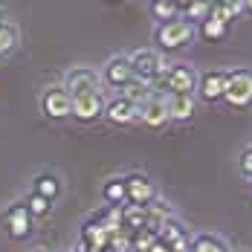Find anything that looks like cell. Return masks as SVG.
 <instances>
[{
  "instance_id": "35",
  "label": "cell",
  "mask_w": 252,
  "mask_h": 252,
  "mask_svg": "<svg viewBox=\"0 0 252 252\" xmlns=\"http://www.w3.org/2000/svg\"><path fill=\"white\" fill-rule=\"evenodd\" d=\"M151 3H154V0H151Z\"/></svg>"
},
{
  "instance_id": "23",
  "label": "cell",
  "mask_w": 252,
  "mask_h": 252,
  "mask_svg": "<svg viewBox=\"0 0 252 252\" xmlns=\"http://www.w3.org/2000/svg\"><path fill=\"white\" fill-rule=\"evenodd\" d=\"M151 90H154L151 84H145V81H136V78H133V81L127 84L125 90L119 93V96H125V99L130 101V104H136V107H139L142 101L148 99V93H151Z\"/></svg>"
},
{
  "instance_id": "17",
  "label": "cell",
  "mask_w": 252,
  "mask_h": 252,
  "mask_svg": "<svg viewBox=\"0 0 252 252\" xmlns=\"http://www.w3.org/2000/svg\"><path fill=\"white\" fill-rule=\"evenodd\" d=\"M154 235H157V241H159V244L171 247V244H177V241H183L189 232H186V226H183L177 218H168V220H162L159 226L154 229Z\"/></svg>"
},
{
  "instance_id": "27",
  "label": "cell",
  "mask_w": 252,
  "mask_h": 252,
  "mask_svg": "<svg viewBox=\"0 0 252 252\" xmlns=\"http://www.w3.org/2000/svg\"><path fill=\"white\" fill-rule=\"evenodd\" d=\"M238 171L247 177V180H252V145H247L241 151V157H238Z\"/></svg>"
},
{
  "instance_id": "18",
  "label": "cell",
  "mask_w": 252,
  "mask_h": 252,
  "mask_svg": "<svg viewBox=\"0 0 252 252\" xmlns=\"http://www.w3.org/2000/svg\"><path fill=\"white\" fill-rule=\"evenodd\" d=\"M18 47H21V29H18V24L3 21L0 24V58H9Z\"/></svg>"
},
{
  "instance_id": "32",
  "label": "cell",
  "mask_w": 252,
  "mask_h": 252,
  "mask_svg": "<svg viewBox=\"0 0 252 252\" xmlns=\"http://www.w3.org/2000/svg\"><path fill=\"white\" fill-rule=\"evenodd\" d=\"M32 252H47V250H32Z\"/></svg>"
},
{
  "instance_id": "16",
  "label": "cell",
  "mask_w": 252,
  "mask_h": 252,
  "mask_svg": "<svg viewBox=\"0 0 252 252\" xmlns=\"http://www.w3.org/2000/svg\"><path fill=\"white\" fill-rule=\"evenodd\" d=\"M32 194H38V197H44V200H58V194H61V180L55 174H38L35 177V183H32Z\"/></svg>"
},
{
  "instance_id": "25",
  "label": "cell",
  "mask_w": 252,
  "mask_h": 252,
  "mask_svg": "<svg viewBox=\"0 0 252 252\" xmlns=\"http://www.w3.org/2000/svg\"><path fill=\"white\" fill-rule=\"evenodd\" d=\"M177 12H180V9H177L171 0H154V3H151V15H154V21H159V24L174 21Z\"/></svg>"
},
{
  "instance_id": "31",
  "label": "cell",
  "mask_w": 252,
  "mask_h": 252,
  "mask_svg": "<svg viewBox=\"0 0 252 252\" xmlns=\"http://www.w3.org/2000/svg\"><path fill=\"white\" fill-rule=\"evenodd\" d=\"M3 21H6V9L0 6V24H3Z\"/></svg>"
},
{
  "instance_id": "12",
  "label": "cell",
  "mask_w": 252,
  "mask_h": 252,
  "mask_svg": "<svg viewBox=\"0 0 252 252\" xmlns=\"http://www.w3.org/2000/svg\"><path fill=\"white\" fill-rule=\"evenodd\" d=\"M101 119H107L110 125H116V127L133 125L136 122V104H130L125 96H110V99H104Z\"/></svg>"
},
{
  "instance_id": "4",
  "label": "cell",
  "mask_w": 252,
  "mask_h": 252,
  "mask_svg": "<svg viewBox=\"0 0 252 252\" xmlns=\"http://www.w3.org/2000/svg\"><path fill=\"white\" fill-rule=\"evenodd\" d=\"M70 99L73 96H93V93H104L101 90V78L93 67H70L64 73V84H61Z\"/></svg>"
},
{
  "instance_id": "21",
  "label": "cell",
  "mask_w": 252,
  "mask_h": 252,
  "mask_svg": "<svg viewBox=\"0 0 252 252\" xmlns=\"http://www.w3.org/2000/svg\"><path fill=\"white\" fill-rule=\"evenodd\" d=\"M101 197H104V203H110V206H125L127 203L125 180H122V177H110V180L101 186Z\"/></svg>"
},
{
  "instance_id": "26",
  "label": "cell",
  "mask_w": 252,
  "mask_h": 252,
  "mask_svg": "<svg viewBox=\"0 0 252 252\" xmlns=\"http://www.w3.org/2000/svg\"><path fill=\"white\" fill-rule=\"evenodd\" d=\"M24 206H26V212H29L32 218H47V215H50V209H52V203L44 200V197H38V194H29Z\"/></svg>"
},
{
  "instance_id": "8",
  "label": "cell",
  "mask_w": 252,
  "mask_h": 252,
  "mask_svg": "<svg viewBox=\"0 0 252 252\" xmlns=\"http://www.w3.org/2000/svg\"><path fill=\"white\" fill-rule=\"evenodd\" d=\"M223 93H226V70H209L197 78V90L194 96L206 104H218L223 101Z\"/></svg>"
},
{
  "instance_id": "11",
  "label": "cell",
  "mask_w": 252,
  "mask_h": 252,
  "mask_svg": "<svg viewBox=\"0 0 252 252\" xmlns=\"http://www.w3.org/2000/svg\"><path fill=\"white\" fill-rule=\"evenodd\" d=\"M3 220H6V232H9L12 241H26L32 235V215L26 212L24 203H12L6 209Z\"/></svg>"
},
{
  "instance_id": "24",
  "label": "cell",
  "mask_w": 252,
  "mask_h": 252,
  "mask_svg": "<svg viewBox=\"0 0 252 252\" xmlns=\"http://www.w3.org/2000/svg\"><path fill=\"white\" fill-rule=\"evenodd\" d=\"M183 12H186V21L189 24H200V21L209 18V12H212V0H191Z\"/></svg>"
},
{
  "instance_id": "30",
  "label": "cell",
  "mask_w": 252,
  "mask_h": 252,
  "mask_svg": "<svg viewBox=\"0 0 252 252\" xmlns=\"http://www.w3.org/2000/svg\"><path fill=\"white\" fill-rule=\"evenodd\" d=\"M241 3H244V12H250L252 15V0H241Z\"/></svg>"
},
{
  "instance_id": "5",
  "label": "cell",
  "mask_w": 252,
  "mask_h": 252,
  "mask_svg": "<svg viewBox=\"0 0 252 252\" xmlns=\"http://www.w3.org/2000/svg\"><path fill=\"white\" fill-rule=\"evenodd\" d=\"M136 119H139L145 127H151V130L165 127L168 122H171V119H168V96L159 93V90H151L148 99L136 107Z\"/></svg>"
},
{
  "instance_id": "33",
  "label": "cell",
  "mask_w": 252,
  "mask_h": 252,
  "mask_svg": "<svg viewBox=\"0 0 252 252\" xmlns=\"http://www.w3.org/2000/svg\"><path fill=\"white\" fill-rule=\"evenodd\" d=\"M107 3H119V0H107Z\"/></svg>"
},
{
  "instance_id": "2",
  "label": "cell",
  "mask_w": 252,
  "mask_h": 252,
  "mask_svg": "<svg viewBox=\"0 0 252 252\" xmlns=\"http://www.w3.org/2000/svg\"><path fill=\"white\" fill-rule=\"evenodd\" d=\"M191 38H194V24H189L186 18L165 21V24L157 26V32H154L157 47H159V50H165V52L183 50L186 44H191Z\"/></svg>"
},
{
  "instance_id": "19",
  "label": "cell",
  "mask_w": 252,
  "mask_h": 252,
  "mask_svg": "<svg viewBox=\"0 0 252 252\" xmlns=\"http://www.w3.org/2000/svg\"><path fill=\"white\" fill-rule=\"evenodd\" d=\"M241 12H244V3L241 0H212V12L209 15H215L223 24H232Z\"/></svg>"
},
{
  "instance_id": "7",
  "label": "cell",
  "mask_w": 252,
  "mask_h": 252,
  "mask_svg": "<svg viewBox=\"0 0 252 252\" xmlns=\"http://www.w3.org/2000/svg\"><path fill=\"white\" fill-rule=\"evenodd\" d=\"M127 61H130V70H133V76L136 81H145V84H154L159 73H162V67H165V61H162V55L157 50H133L127 55Z\"/></svg>"
},
{
  "instance_id": "6",
  "label": "cell",
  "mask_w": 252,
  "mask_h": 252,
  "mask_svg": "<svg viewBox=\"0 0 252 252\" xmlns=\"http://www.w3.org/2000/svg\"><path fill=\"white\" fill-rule=\"evenodd\" d=\"M99 78H101V87H110V90H125L127 84L133 81V70H130V61L127 55H110L99 70Z\"/></svg>"
},
{
  "instance_id": "14",
  "label": "cell",
  "mask_w": 252,
  "mask_h": 252,
  "mask_svg": "<svg viewBox=\"0 0 252 252\" xmlns=\"http://www.w3.org/2000/svg\"><path fill=\"white\" fill-rule=\"evenodd\" d=\"M168 96V93H165ZM197 110V99L194 96H168V119L171 122H191Z\"/></svg>"
},
{
  "instance_id": "3",
  "label": "cell",
  "mask_w": 252,
  "mask_h": 252,
  "mask_svg": "<svg viewBox=\"0 0 252 252\" xmlns=\"http://www.w3.org/2000/svg\"><path fill=\"white\" fill-rule=\"evenodd\" d=\"M223 101H226L229 107H235V110H247V107H252V70H247V67L229 70Z\"/></svg>"
},
{
  "instance_id": "10",
  "label": "cell",
  "mask_w": 252,
  "mask_h": 252,
  "mask_svg": "<svg viewBox=\"0 0 252 252\" xmlns=\"http://www.w3.org/2000/svg\"><path fill=\"white\" fill-rule=\"evenodd\" d=\"M70 107H73V99H70V93L61 84L44 90V96H41L44 116H50V119H70Z\"/></svg>"
},
{
  "instance_id": "9",
  "label": "cell",
  "mask_w": 252,
  "mask_h": 252,
  "mask_svg": "<svg viewBox=\"0 0 252 252\" xmlns=\"http://www.w3.org/2000/svg\"><path fill=\"white\" fill-rule=\"evenodd\" d=\"M122 180H125L127 203H133V206H148V203L157 197V186L151 183V177H148V174L133 171V174L122 177Z\"/></svg>"
},
{
  "instance_id": "22",
  "label": "cell",
  "mask_w": 252,
  "mask_h": 252,
  "mask_svg": "<svg viewBox=\"0 0 252 252\" xmlns=\"http://www.w3.org/2000/svg\"><path fill=\"white\" fill-rule=\"evenodd\" d=\"M226 32H229V24L218 21L215 15H209L206 21H200V35L206 41H220V38H226Z\"/></svg>"
},
{
  "instance_id": "15",
  "label": "cell",
  "mask_w": 252,
  "mask_h": 252,
  "mask_svg": "<svg viewBox=\"0 0 252 252\" xmlns=\"http://www.w3.org/2000/svg\"><path fill=\"white\" fill-rule=\"evenodd\" d=\"M189 252H232L229 244L215 232H197L189 238Z\"/></svg>"
},
{
  "instance_id": "13",
  "label": "cell",
  "mask_w": 252,
  "mask_h": 252,
  "mask_svg": "<svg viewBox=\"0 0 252 252\" xmlns=\"http://www.w3.org/2000/svg\"><path fill=\"white\" fill-rule=\"evenodd\" d=\"M104 113V93H93V96H73V107L70 116L78 122H96Z\"/></svg>"
},
{
  "instance_id": "28",
  "label": "cell",
  "mask_w": 252,
  "mask_h": 252,
  "mask_svg": "<svg viewBox=\"0 0 252 252\" xmlns=\"http://www.w3.org/2000/svg\"><path fill=\"white\" fill-rule=\"evenodd\" d=\"M148 252H168V247H165V244H159V241H154L151 247H148Z\"/></svg>"
},
{
  "instance_id": "29",
  "label": "cell",
  "mask_w": 252,
  "mask_h": 252,
  "mask_svg": "<svg viewBox=\"0 0 252 252\" xmlns=\"http://www.w3.org/2000/svg\"><path fill=\"white\" fill-rule=\"evenodd\" d=\"M171 3H174L177 9H186V6H189V3H191V0H171Z\"/></svg>"
},
{
  "instance_id": "1",
  "label": "cell",
  "mask_w": 252,
  "mask_h": 252,
  "mask_svg": "<svg viewBox=\"0 0 252 252\" xmlns=\"http://www.w3.org/2000/svg\"><path fill=\"white\" fill-rule=\"evenodd\" d=\"M197 78H200V73H197L191 64L174 61V64H165V67H162V73H159V78H157L154 84H162L168 96H194Z\"/></svg>"
},
{
  "instance_id": "20",
  "label": "cell",
  "mask_w": 252,
  "mask_h": 252,
  "mask_svg": "<svg viewBox=\"0 0 252 252\" xmlns=\"http://www.w3.org/2000/svg\"><path fill=\"white\" fill-rule=\"evenodd\" d=\"M122 226L130 232H139V229H148V218H145V206H133L127 203L122 206Z\"/></svg>"
},
{
  "instance_id": "34",
  "label": "cell",
  "mask_w": 252,
  "mask_h": 252,
  "mask_svg": "<svg viewBox=\"0 0 252 252\" xmlns=\"http://www.w3.org/2000/svg\"><path fill=\"white\" fill-rule=\"evenodd\" d=\"M238 252H250V250H238Z\"/></svg>"
}]
</instances>
